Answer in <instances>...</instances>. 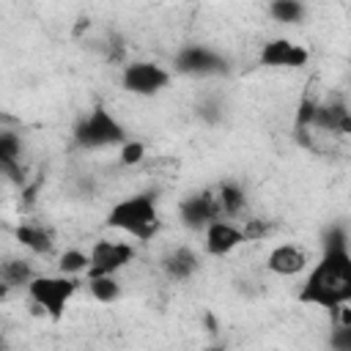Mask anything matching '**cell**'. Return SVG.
<instances>
[{
  "instance_id": "1",
  "label": "cell",
  "mask_w": 351,
  "mask_h": 351,
  "mask_svg": "<svg viewBox=\"0 0 351 351\" xmlns=\"http://www.w3.org/2000/svg\"><path fill=\"white\" fill-rule=\"evenodd\" d=\"M299 299L307 304L329 307V310H335L343 302H351V255H348V247H326L324 258L310 269Z\"/></svg>"
},
{
  "instance_id": "2",
  "label": "cell",
  "mask_w": 351,
  "mask_h": 351,
  "mask_svg": "<svg viewBox=\"0 0 351 351\" xmlns=\"http://www.w3.org/2000/svg\"><path fill=\"white\" fill-rule=\"evenodd\" d=\"M107 225L137 241H151L159 233L162 219L151 195H129L107 211Z\"/></svg>"
},
{
  "instance_id": "3",
  "label": "cell",
  "mask_w": 351,
  "mask_h": 351,
  "mask_svg": "<svg viewBox=\"0 0 351 351\" xmlns=\"http://www.w3.org/2000/svg\"><path fill=\"white\" fill-rule=\"evenodd\" d=\"M80 282L74 277H63V274H36L27 282V296L30 302L41 310V315L60 321L66 315V304L69 299L77 293Z\"/></svg>"
},
{
  "instance_id": "4",
  "label": "cell",
  "mask_w": 351,
  "mask_h": 351,
  "mask_svg": "<svg viewBox=\"0 0 351 351\" xmlns=\"http://www.w3.org/2000/svg\"><path fill=\"white\" fill-rule=\"evenodd\" d=\"M88 261V277H115L134 261V247L123 239H99L90 244Z\"/></svg>"
},
{
  "instance_id": "5",
  "label": "cell",
  "mask_w": 351,
  "mask_h": 351,
  "mask_svg": "<svg viewBox=\"0 0 351 351\" xmlns=\"http://www.w3.org/2000/svg\"><path fill=\"white\" fill-rule=\"evenodd\" d=\"M77 143L82 148H104V145H115V143H123V126L112 118L110 110L104 107H93L82 123L77 126L74 132Z\"/></svg>"
},
{
  "instance_id": "6",
  "label": "cell",
  "mask_w": 351,
  "mask_h": 351,
  "mask_svg": "<svg viewBox=\"0 0 351 351\" xmlns=\"http://www.w3.org/2000/svg\"><path fill=\"white\" fill-rule=\"evenodd\" d=\"M121 85H123L129 93L154 96V93H159L162 88L170 85V71L162 69L159 63H151V60H134V63L123 66Z\"/></svg>"
},
{
  "instance_id": "7",
  "label": "cell",
  "mask_w": 351,
  "mask_h": 351,
  "mask_svg": "<svg viewBox=\"0 0 351 351\" xmlns=\"http://www.w3.org/2000/svg\"><path fill=\"white\" fill-rule=\"evenodd\" d=\"M307 60H310L307 47H302L291 38H271L261 49V63L274 66V69H302V66H307Z\"/></svg>"
},
{
  "instance_id": "8",
  "label": "cell",
  "mask_w": 351,
  "mask_h": 351,
  "mask_svg": "<svg viewBox=\"0 0 351 351\" xmlns=\"http://www.w3.org/2000/svg\"><path fill=\"white\" fill-rule=\"evenodd\" d=\"M310 266V252L299 244H277L266 255V269L277 277H296Z\"/></svg>"
},
{
  "instance_id": "9",
  "label": "cell",
  "mask_w": 351,
  "mask_h": 351,
  "mask_svg": "<svg viewBox=\"0 0 351 351\" xmlns=\"http://www.w3.org/2000/svg\"><path fill=\"white\" fill-rule=\"evenodd\" d=\"M241 244H244V236L233 222L214 219L206 225V252L208 255L222 258V255H230L233 250H239Z\"/></svg>"
},
{
  "instance_id": "10",
  "label": "cell",
  "mask_w": 351,
  "mask_h": 351,
  "mask_svg": "<svg viewBox=\"0 0 351 351\" xmlns=\"http://www.w3.org/2000/svg\"><path fill=\"white\" fill-rule=\"evenodd\" d=\"M178 211H181V222H184L186 228H206L208 222L222 219L214 192H200V195H195V197H186Z\"/></svg>"
},
{
  "instance_id": "11",
  "label": "cell",
  "mask_w": 351,
  "mask_h": 351,
  "mask_svg": "<svg viewBox=\"0 0 351 351\" xmlns=\"http://www.w3.org/2000/svg\"><path fill=\"white\" fill-rule=\"evenodd\" d=\"M0 178H8L14 184H22V143L14 132L0 129Z\"/></svg>"
},
{
  "instance_id": "12",
  "label": "cell",
  "mask_w": 351,
  "mask_h": 351,
  "mask_svg": "<svg viewBox=\"0 0 351 351\" xmlns=\"http://www.w3.org/2000/svg\"><path fill=\"white\" fill-rule=\"evenodd\" d=\"M162 266H165V271H167L173 280H186V277H192V274L197 271L200 258H197L189 247H176V250H170V252L165 255Z\"/></svg>"
},
{
  "instance_id": "13",
  "label": "cell",
  "mask_w": 351,
  "mask_h": 351,
  "mask_svg": "<svg viewBox=\"0 0 351 351\" xmlns=\"http://www.w3.org/2000/svg\"><path fill=\"white\" fill-rule=\"evenodd\" d=\"M219 58L206 49V47H186L181 55H178V69L181 71H189V74H203V71H211L217 69Z\"/></svg>"
},
{
  "instance_id": "14",
  "label": "cell",
  "mask_w": 351,
  "mask_h": 351,
  "mask_svg": "<svg viewBox=\"0 0 351 351\" xmlns=\"http://www.w3.org/2000/svg\"><path fill=\"white\" fill-rule=\"evenodd\" d=\"M14 239H16L25 250H30V252H36V255H47V252L55 247L52 236H49L41 225H19V228L14 230Z\"/></svg>"
},
{
  "instance_id": "15",
  "label": "cell",
  "mask_w": 351,
  "mask_h": 351,
  "mask_svg": "<svg viewBox=\"0 0 351 351\" xmlns=\"http://www.w3.org/2000/svg\"><path fill=\"white\" fill-rule=\"evenodd\" d=\"M214 195H217L219 217H239L244 211V206H247V197L236 184H222Z\"/></svg>"
},
{
  "instance_id": "16",
  "label": "cell",
  "mask_w": 351,
  "mask_h": 351,
  "mask_svg": "<svg viewBox=\"0 0 351 351\" xmlns=\"http://www.w3.org/2000/svg\"><path fill=\"white\" fill-rule=\"evenodd\" d=\"M33 277H36V274H33V269H30V261H25V258H11V261H3V263H0V280H3L8 288H14V285H27Z\"/></svg>"
},
{
  "instance_id": "17",
  "label": "cell",
  "mask_w": 351,
  "mask_h": 351,
  "mask_svg": "<svg viewBox=\"0 0 351 351\" xmlns=\"http://www.w3.org/2000/svg\"><path fill=\"white\" fill-rule=\"evenodd\" d=\"M88 291L99 304H112L121 296V282L115 277H88Z\"/></svg>"
},
{
  "instance_id": "18",
  "label": "cell",
  "mask_w": 351,
  "mask_h": 351,
  "mask_svg": "<svg viewBox=\"0 0 351 351\" xmlns=\"http://www.w3.org/2000/svg\"><path fill=\"white\" fill-rule=\"evenodd\" d=\"M88 266H90V261H88V252H82V250H66V252H60V258H58V274H63V277H77V274H88Z\"/></svg>"
},
{
  "instance_id": "19",
  "label": "cell",
  "mask_w": 351,
  "mask_h": 351,
  "mask_svg": "<svg viewBox=\"0 0 351 351\" xmlns=\"http://www.w3.org/2000/svg\"><path fill=\"white\" fill-rule=\"evenodd\" d=\"M269 14L274 16V22H282V25H293L304 16V5L296 3V0H274L269 5Z\"/></svg>"
},
{
  "instance_id": "20",
  "label": "cell",
  "mask_w": 351,
  "mask_h": 351,
  "mask_svg": "<svg viewBox=\"0 0 351 351\" xmlns=\"http://www.w3.org/2000/svg\"><path fill=\"white\" fill-rule=\"evenodd\" d=\"M121 165L123 167H134V165H143L145 162V145L140 140H126L121 145V154H118Z\"/></svg>"
},
{
  "instance_id": "21",
  "label": "cell",
  "mask_w": 351,
  "mask_h": 351,
  "mask_svg": "<svg viewBox=\"0 0 351 351\" xmlns=\"http://www.w3.org/2000/svg\"><path fill=\"white\" fill-rule=\"evenodd\" d=\"M239 230H241L244 241H263L266 233H269V225L263 219H244V225Z\"/></svg>"
},
{
  "instance_id": "22",
  "label": "cell",
  "mask_w": 351,
  "mask_h": 351,
  "mask_svg": "<svg viewBox=\"0 0 351 351\" xmlns=\"http://www.w3.org/2000/svg\"><path fill=\"white\" fill-rule=\"evenodd\" d=\"M8 291H11V288H8V285H5L3 280H0V302H5V296H8Z\"/></svg>"
},
{
  "instance_id": "23",
  "label": "cell",
  "mask_w": 351,
  "mask_h": 351,
  "mask_svg": "<svg viewBox=\"0 0 351 351\" xmlns=\"http://www.w3.org/2000/svg\"><path fill=\"white\" fill-rule=\"evenodd\" d=\"M0 351H5V343H3V337H0Z\"/></svg>"
},
{
  "instance_id": "24",
  "label": "cell",
  "mask_w": 351,
  "mask_h": 351,
  "mask_svg": "<svg viewBox=\"0 0 351 351\" xmlns=\"http://www.w3.org/2000/svg\"><path fill=\"white\" fill-rule=\"evenodd\" d=\"M208 351H222V348H208Z\"/></svg>"
}]
</instances>
